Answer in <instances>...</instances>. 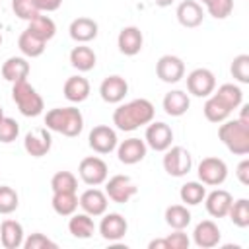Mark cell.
Instances as JSON below:
<instances>
[{
    "label": "cell",
    "instance_id": "cell-40",
    "mask_svg": "<svg viewBox=\"0 0 249 249\" xmlns=\"http://www.w3.org/2000/svg\"><path fill=\"white\" fill-rule=\"evenodd\" d=\"M230 70L239 84H249V54H237Z\"/></svg>",
    "mask_w": 249,
    "mask_h": 249
},
{
    "label": "cell",
    "instance_id": "cell-43",
    "mask_svg": "<svg viewBox=\"0 0 249 249\" xmlns=\"http://www.w3.org/2000/svg\"><path fill=\"white\" fill-rule=\"evenodd\" d=\"M23 247H25V249H47V247H49V249H56V243L51 241L47 235L35 231V233H31L27 239H23Z\"/></svg>",
    "mask_w": 249,
    "mask_h": 249
},
{
    "label": "cell",
    "instance_id": "cell-20",
    "mask_svg": "<svg viewBox=\"0 0 249 249\" xmlns=\"http://www.w3.org/2000/svg\"><path fill=\"white\" fill-rule=\"evenodd\" d=\"M204 198H206V202H204L206 204V212L212 218H224V216H228V210H230V206L233 202V196L228 191H224V189H216L210 195H206Z\"/></svg>",
    "mask_w": 249,
    "mask_h": 249
},
{
    "label": "cell",
    "instance_id": "cell-51",
    "mask_svg": "<svg viewBox=\"0 0 249 249\" xmlns=\"http://www.w3.org/2000/svg\"><path fill=\"white\" fill-rule=\"evenodd\" d=\"M0 45H2V33H0Z\"/></svg>",
    "mask_w": 249,
    "mask_h": 249
},
{
    "label": "cell",
    "instance_id": "cell-13",
    "mask_svg": "<svg viewBox=\"0 0 249 249\" xmlns=\"http://www.w3.org/2000/svg\"><path fill=\"white\" fill-rule=\"evenodd\" d=\"M53 146V136L49 132V128H33L31 132L25 134V140H23V148L29 156L33 158H43L49 154Z\"/></svg>",
    "mask_w": 249,
    "mask_h": 249
},
{
    "label": "cell",
    "instance_id": "cell-44",
    "mask_svg": "<svg viewBox=\"0 0 249 249\" xmlns=\"http://www.w3.org/2000/svg\"><path fill=\"white\" fill-rule=\"evenodd\" d=\"M165 241H167V249H187L191 243L183 230H175L173 233H169L165 237Z\"/></svg>",
    "mask_w": 249,
    "mask_h": 249
},
{
    "label": "cell",
    "instance_id": "cell-35",
    "mask_svg": "<svg viewBox=\"0 0 249 249\" xmlns=\"http://www.w3.org/2000/svg\"><path fill=\"white\" fill-rule=\"evenodd\" d=\"M202 111H204V117H206L210 123H224V121L230 117V113H231L216 95H210V97L206 99Z\"/></svg>",
    "mask_w": 249,
    "mask_h": 249
},
{
    "label": "cell",
    "instance_id": "cell-10",
    "mask_svg": "<svg viewBox=\"0 0 249 249\" xmlns=\"http://www.w3.org/2000/svg\"><path fill=\"white\" fill-rule=\"evenodd\" d=\"M156 74L165 84H177L185 76V62L175 54H163L156 62Z\"/></svg>",
    "mask_w": 249,
    "mask_h": 249
},
{
    "label": "cell",
    "instance_id": "cell-49",
    "mask_svg": "<svg viewBox=\"0 0 249 249\" xmlns=\"http://www.w3.org/2000/svg\"><path fill=\"white\" fill-rule=\"evenodd\" d=\"M200 2H202V4H204V6H206V4H208V2H210V0H200Z\"/></svg>",
    "mask_w": 249,
    "mask_h": 249
},
{
    "label": "cell",
    "instance_id": "cell-26",
    "mask_svg": "<svg viewBox=\"0 0 249 249\" xmlns=\"http://www.w3.org/2000/svg\"><path fill=\"white\" fill-rule=\"evenodd\" d=\"M189 105H191V99H189V95H187L185 91H181V89H173V91L165 93V97H163V111H165L167 115H171V117H181V115H185L187 109H189Z\"/></svg>",
    "mask_w": 249,
    "mask_h": 249
},
{
    "label": "cell",
    "instance_id": "cell-9",
    "mask_svg": "<svg viewBox=\"0 0 249 249\" xmlns=\"http://www.w3.org/2000/svg\"><path fill=\"white\" fill-rule=\"evenodd\" d=\"M216 88V76L208 68H195L187 76V89L196 97H208Z\"/></svg>",
    "mask_w": 249,
    "mask_h": 249
},
{
    "label": "cell",
    "instance_id": "cell-50",
    "mask_svg": "<svg viewBox=\"0 0 249 249\" xmlns=\"http://www.w3.org/2000/svg\"><path fill=\"white\" fill-rule=\"evenodd\" d=\"M2 117H4V111H2V107H0V119H2Z\"/></svg>",
    "mask_w": 249,
    "mask_h": 249
},
{
    "label": "cell",
    "instance_id": "cell-15",
    "mask_svg": "<svg viewBox=\"0 0 249 249\" xmlns=\"http://www.w3.org/2000/svg\"><path fill=\"white\" fill-rule=\"evenodd\" d=\"M126 91H128V84L119 74L107 76L99 86V95L105 103H121L124 99Z\"/></svg>",
    "mask_w": 249,
    "mask_h": 249
},
{
    "label": "cell",
    "instance_id": "cell-33",
    "mask_svg": "<svg viewBox=\"0 0 249 249\" xmlns=\"http://www.w3.org/2000/svg\"><path fill=\"white\" fill-rule=\"evenodd\" d=\"M18 47H19V51H21L25 56L35 58V56H41V54H43V51H45V41H41L39 37H35L31 31L25 29V31L19 35V39H18Z\"/></svg>",
    "mask_w": 249,
    "mask_h": 249
},
{
    "label": "cell",
    "instance_id": "cell-24",
    "mask_svg": "<svg viewBox=\"0 0 249 249\" xmlns=\"http://www.w3.org/2000/svg\"><path fill=\"white\" fill-rule=\"evenodd\" d=\"M64 97L72 103H82L88 99L89 95V82L84 78V76H70L66 82H64Z\"/></svg>",
    "mask_w": 249,
    "mask_h": 249
},
{
    "label": "cell",
    "instance_id": "cell-39",
    "mask_svg": "<svg viewBox=\"0 0 249 249\" xmlns=\"http://www.w3.org/2000/svg\"><path fill=\"white\" fill-rule=\"evenodd\" d=\"M19 204V196L18 193L8 187V185H0V214H12Z\"/></svg>",
    "mask_w": 249,
    "mask_h": 249
},
{
    "label": "cell",
    "instance_id": "cell-16",
    "mask_svg": "<svg viewBox=\"0 0 249 249\" xmlns=\"http://www.w3.org/2000/svg\"><path fill=\"white\" fill-rule=\"evenodd\" d=\"M107 200H109V198H107V195H105L103 191L91 187V189H88V191H84V193L80 195L78 204H80L82 210H84L86 214H89V216H103L105 210H107Z\"/></svg>",
    "mask_w": 249,
    "mask_h": 249
},
{
    "label": "cell",
    "instance_id": "cell-25",
    "mask_svg": "<svg viewBox=\"0 0 249 249\" xmlns=\"http://www.w3.org/2000/svg\"><path fill=\"white\" fill-rule=\"evenodd\" d=\"M29 74V62L23 56H10L4 64H2V78L8 82H19L25 80Z\"/></svg>",
    "mask_w": 249,
    "mask_h": 249
},
{
    "label": "cell",
    "instance_id": "cell-14",
    "mask_svg": "<svg viewBox=\"0 0 249 249\" xmlns=\"http://www.w3.org/2000/svg\"><path fill=\"white\" fill-rule=\"evenodd\" d=\"M146 142L140 140V138H126L123 140L119 146H117V156H119V161L124 163V165H134L138 161H142L146 158Z\"/></svg>",
    "mask_w": 249,
    "mask_h": 249
},
{
    "label": "cell",
    "instance_id": "cell-38",
    "mask_svg": "<svg viewBox=\"0 0 249 249\" xmlns=\"http://www.w3.org/2000/svg\"><path fill=\"white\" fill-rule=\"evenodd\" d=\"M12 10L19 19H25V21H31L41 14L35 0H12Z\"/></svg>",
    "mask_w": 249,
    "mask_h": 249
},
{
    "label": "cell",
    "instance_id": "cell-42",
    "mask_svg": "<svg viewBox=\"0 0 249 249\" xmlns=\"http://www.w3.org/2000/svg\"><path fill=\"white\" fill-rule=\"evenodd\" d=\"M206 10H208V14H210L212 18L224 19V18H228V16L231 14V10H233V0H210V2L206 4Z\"/></svg>",
    "mask_w": 249,
    "mask_h": 249
},
{
    "label": "cell",
    "instance_id": "cell-37",
    "mask_svg": "<svg viewBox=\"0 0 249 249\" xmlns=\"http://www.w3.org/2000/svg\"><path fill=\"white\" fill-rule=\"evenodd\" d=\"M51 189H53V193H54V191H72V193H76V189H78V179H76V175L70 173V171H58V173H54L53 179H51Z\"/></svg>",
    "mask_w": 249,
    "mask_h": 249
},
{
    "label": "cell",
    "instance_id": "cell-22",
    "mask_svg": "<svg viewBox=\"0 0 249 249\" xmlns=\"http://www.w3.org/2000/svg\"><path fill=\"white\" fill-rule=\"evenodd\" d=\"M0 243L4 249H18L23 245V226L16 220H4L0 224Z\"/></svg>",
    "mask_w": 249,
    "mask_h": 249
},
{
    "label": "cell",
    "instance_id": "cell-31",
    "mask_svg": "<svg viewBox=\"0 0 249 249\" xmlns=\"http://www.w3.org/2000/svg\"><path fill=\"white\" fill-rule=\"evenodd\" d=\"M165 224L173 230H185L191 224V212L183 204H171L165 208Z\"/></svg>",
    "mask_w": 249,
    "mask_h": 249
},
{
    "label": "cell",
    "instance_id": "cell-32",
    "mask_svg": "<svg viewBox=\"0 0 249 249\" xmlns=\"http://www.w3.org/2000/svg\"><path fill=\"white\" fill-rule=\"evenodd\" d=\"M214 95H216L230 111L237 109V107L241 105V101H243V91H241V88L235 86V84H222Z\"/></svg>",
    "mask_w": 249,
    "mask_h": 249
},
{
    "label": "cell",
    "instance_id": "cell-2",
    "mask_svg": "<svg viewBox=\"0 0 249 249\" xmlns=\"http://www.w3.org/2000/svg\"><path fill=\"white\" fill-rule=\"evenodd\" d=\"M45 124L53 132L74 138L84 128V117H82L80 109H76V107H54V109L47 111Z\"/></svg>",
    "mask_w": 249,
    "mask_h": 249
},
{
    "label": "cell",
    "instance_id": "cell-28",
    "mask_svg": "<svg viewBox=\"0 0 249 249\" xmlns=\"http://www.w3.org/2000/svg\"><path fill=\"white\" fill-rule=\"evenodd\" d=\"M95 60H97V56H95L93 49H89V47H86V45H78V47H74V49L70 51V64H72L76 70H80V72H89V70H93Z\"/></svg>",
    "mask_w": 249,
    "mask_h": 249
},
{
    "label": "cell",
    "instance_id": "cell-19",
    "mask_svg": "<svg viewBox=\"0 0 249 249\" xmlns=\"http://www.w3.org/2000/svg\"><path fill=\"white\" fill-rule=\"evenodd\" d=\"M220 228L212 222V220H202L196 224L195 231H193V239L198 247L202 249H210V247H216L220 243Z\"/></svg>",
    "mask_w": 249,
    "mask_h": 249
},
{
    "label": "cell",
    "instance_id": "cell-21",
    "mask_svg": "<svg viewBox=\"0 0 249 249\" xmlns=\"http://www.w3.org/2000/svg\"><path fill=\"white\" fill-rule=\"evenodd\" d=\"M179 23L183 27H198L202 23V18H204V12H202V6L195 0H183L179 6H177V12H175Z\"/></svg>",
    "mask_w": 249,
    "mask_h": 249
},
{
    "label": "cell",
    "instance_id": "cell-46",
    "mask_svg": "<svg viewBox=\"0 0 249 249\" xmlns=\"http://www.w3.org/2000/svg\"><path fill=\"white\" fill-rule=\"evenodd\" d=\"M35 2H37L39 12H54L62 4V0H35Z\"/></svg>",
    "mask_w": 249,
    "mask_h": 249
},
{
    "label": "cell",
    "instance_id": "cell-6",
    "mask_svg": "<svg viewBox=\"0 0 249 249\" xmlns=\"http://www.w3.org/2000/svg\"><path fill=\"white\" fill-rule=\"evenodd\" d=\"M138 193V187L132 183L128 175H113L109 181H105V195L117 204L128 202Z\"/></svg>",
    "mask_w": 249,
    "mask_h": 249
},
{
    "label": "cell",
    "instance_id": "cell-45",
    "mask_svg": "<svg viewBox=\"0 0 249 249\" xmlns=\"http://www.w3.org/2000/svg\"><path fill=\"white\" fill-rule=\"evenodd\" d=\"M235 175L241 185H249V160H241L235 167Z\"/></svg>",
    "mask_w": 249,
    "mask_h": 249
},
{
    "label": "cell",
    "instance_id": "cell-27",
    "mask_svg": "<svg viewBox=\"0 0 249 249\" xmlns=\"http://www.w3.org/2000/svg\"><path fill=\"white\" fill-rule=\"evenodd\" d=\"M51 204L58 216H72L78 208V196L72 191H54Z\"/></svg>",
    "mask_w": 249,
    "mask_h": 249
},
{
    "label": "cell",
    "instance_id": "cell-12",
    "mask_svg": "<svg viewBox=\"0 0 249 249\" xmlns=\"http://www.w3.org/2000/svg\"><path fill=\"white\" fill-rule=\"evenodd\" d=\"M88 140H89V148L93 152H97V154H109V152H113L117 148V142H119L117 140V132L111 126H107V124L93 126L91 132H89V136H88Z\"/></svg>",
    "mask_w": 249,
    "mask_h": 249
},
{
    "label": "cell",
    "instance_id": "cell-18",
    "mask_svg": "<svg viewBox=\"0 0 249 249\" xmlns=\"http://www.w3.org/2000/svg\"><path fill=\"white\" fill-rule=\"evenodd\" d=\"M142 43H144V37H142V31L134 25H128V27H123L119 37H117V45H119V51L126 56H134L142 51Z\"/></svg>",
    "mask_w": 249,
    "mask_h": 249
},
{
    "label": "cell",
    "instance_id": "cell-4",
    "mask_svg": "<svg viewBox=\"0 0 249 249\" xmlns=\"http://www.w3.org/2000/svg\"><path fill=\"white\" fill-rule=\"evenodd\" d=\"M12 97H14L16 105H18V109H19V113L23 117H37L45 109L43 97L37 93V89L27 80L14 82V86H12Z\"/></svg>",
    "mask_w": 249,
    "mask_h": 249
},
{
    "label": "cell",
    "instance_id": "cell-23",
    "mask_svg": "<svg viewBox=\"0 0 249 249\" xmlns=\"http://www.w3.org/2000/svg\"><path fill=\"white\" fill-rule=\"evenodd\" d=\"M97 23L91 19V18H76L72 23H70V27H68V31H70V37L76 41V43H89L91 39H95L97 37Z\"/></svg>",
    "mask_w": 249,
    "mask_h": 249
},
{
    "label": "cell",
    "instance_id": "cell-47",
    "mask_svg": "<svg viewBox=\"0 0 249 249\" xmlns=\"http://www.w3.org/2000/svg\"><path fill=\"white\" fill-rule=\"evenodd\" d=\"M148 247L150 249H167V241H165V237L163 239H154V241H150Z\"/></svg>",
    "mask_w": 249,
    "mask_h": 249
},
{
    "label": "cell",
    "instance_id": "cell-29",
    "mask_svg": "<svg viewBox=\"0 0 249 249\" xmlns=\"http://www.w3.org/2000/svg\"><path fill=\"white\" fill-rule=\"evenodd\" d=\"M68 231L74 235V237H78V239H88V237H91L93 235V231H95V224H93V220H91V216L89 214H72L70 216V222H68Z\"/></svg>",
    "mask_w": 249,
    "mask_h": 249
},
{
    "label": "cell",
    "instance_id": "cell-36",
    "mask_svg": "<svg viewBox=\"0 0 249 249\" xmlns=\"http://www.w3.org/2000/svg\"><path fill=\"white\" fill-rule=\"evenodd\" d=\"M228 216L237 228H247L249 226V200L247 198L233 200L228 210Z\"/></svg>",
    "mask_w": 249,
    "mask_h": 249
},
{
    "label": "cell",
    "instance_id": "cell-3",
    "mask_svg": "<svg viewBox=\"0 0 249 249\" xmlns=\"http://www.w3.org/2000/svg\"><path fill=\"white\" fill-rule=\"evenodd\" d=\"M218 136L231 154L235 156L249 154V123L247 121H241V119L224 121V124L218 128Z\"/></svg>",
    "mask_w": 249,
    "mask_h": 249
},
{
    "label": "cell",
    "instance_id": "cell-41",
    "mask_svg": "<svg viewBox=\"0 0 249 249\" xmlns=\"http://www.w3.org/2000/svg\"><path fill=\"white\" fill-rule=\"evenodd\" d=\"M18 134H19V124L10 117H2L0 119V142L10 144L18 138Z\"/></svg>",
    "mask_w": 249,
    "mask_h": 249
},
{
    "label": "cell",
    "instance_id": "cell-8",
    "mask_svg": "<svg viewBox=\"0 0 249 249\" xmlns=\"http://www.w3.org/2000/svg\"><path fill=\"white\" fill-rule=\"evenodd\" d=\"M228 177V165L220 158H204L198 163V179L202 185L218 187Z\"/></svg>",
    "mask_w": 249,
    "mask_h": 249
},
{
    "label": "cell",
    "instance_id": "cell-5",
    "mask_svg": "<svg viewBox=\"0 0 249 249\" xmlns=\"http://www.w3.org/2000/svg\"><path fill=\"white\" fill-rule=\"evenodd\" d=\"M193 167V158L189 154L187 148L183 146H169L165 150V156H163V169L167 175L171 177H183L191 171Z\"/></svg>",
    "mask_w": 249,
    "mask_h": 249
},
{
    "label": "cell",
    "instance_id": "cell-17",
    "mask_svg": "<svg viewBox=\"0 0 249 249\" xmlns=\"http://www.w3.org/2000/svg\"><path fill=\"white\" fill-rule=\"evenodd\" d=\"M126 230H128L126 220H124L121 214H117V212H109V214H105V216L101 218L99 233H101V237L107 239V241H119L121 237H124Z\"/></svg>",
    "mask_w": 249,
    "mask_h": 249
},
{
    "label": "cell",
    "instance_id": "cell-30",
    "mask_svg": "<svg viewBox=\"0 0 249 249\" xmlns=\"http://www.w3.org/2000/svg\"><path fill=\"white\" fill-rule=\"evenodd\" d=\"M27 31H31L35 37H39L41 41H51L53 37H54V33H56V25H54V21L49 18V16H37V18H33L31 21H29V25H27Z\"/></svg>",
    "mask_w": 249,
    "mask_h": 249
},
{
    "label": "cell",
    "instance_id": "cell-7",
    "mask_svg": "<svg viewBox=\"0 0 249 249\" xmlns=\"http://www.w3.org/2000/svg\"><path fill=\"white\" fill-rule=\"evenodd\" d=\"M78 173H80V179L86 185L97 187V185L107 181V163L97 156H88L80 161Z\"/></svg>",
    "mask_w": 249,
    "mask_h": 249
},
{
    "label": "cell",
    "instance_id": "cell-34",
    "mask_svg": "<svg viewBox=\"0 0 249 249\" xmlns=\"http://www.w3.org/2000/svg\"><path fill=\"white\" fill-rule=\"evenodd\" d=\"M179 196H181V200H183L185 204L196 206V204H200V202L204 200V196H206V187H204L202 183H198V181H189V183H185V185L181 187Z\"/></svg>",
    "mask_w": 249,
    "mask_h": 249
},
{
    "label": "cell",
    "instance_id": "cell-1",
    "mask_svg": "<svg viewBox=\"0 0 249 249\" xmlns=\"http://www.w3.org/2000/svg\"><path fill=\"white\" fill-rule=\"evenodd\" d=\"M154 105L148 101V99H132L124 105H119L113 113V124L119 128V130H124V132H130V130H136L138 126L142 124H148L154 121Z\"/></svg>",
    "mask_w": 249,
    "mask_h": 249
},
{
    "label": "cell",
    "instance_id": "cell-48",
    "mask_svg": "<svg viewBox=\"0 0 249 249\" xmlns=\"http://www.w3.org/2000/svg\"><path fill=\"white\" fill-rule=\"evenodd\" d=\"M154 2H156V6H160V8H165V6H171L173 0H154Z\"/></svg>",
    "mask_w": 249,
    "mask_h": 249
},
{
    "label": "cell",
    "instance_id": "cell-11",
    "mask_svg": "<svg viewBox=\"0 0 249 249\" xmlns=\"http://www.w3.org/2000/svg\"><path fill=\"white\" fill-rule=\"evenodd\" d=\"M146 146H150L156 152H165L173 142V130L165 123H148L146 134H144Z\"/></svg>",
    "mask_w": 249,
    "mask_h": 249
}]
</instances>
